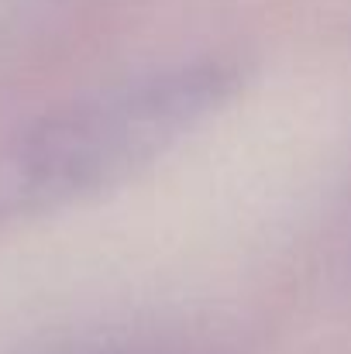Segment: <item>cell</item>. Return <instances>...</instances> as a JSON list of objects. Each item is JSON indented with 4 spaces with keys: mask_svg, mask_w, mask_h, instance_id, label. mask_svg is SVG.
<instances>
[{
    "mask_svg": "<svg viewBox=\"0 0 351 354\" xmlns=\"http://www.w3.org/2000/svg\"><path fill=\"white\" fill-rule=\"evenodd\" d=\"M93 354H179V351H165V348H124V344H117L111 351H93Z\"/></svg>",
    "mask_w": 351,
    "mask_h": 354,
    "instance_id": "6da1fadb",
    "label": "cell"
}]
</instances>
